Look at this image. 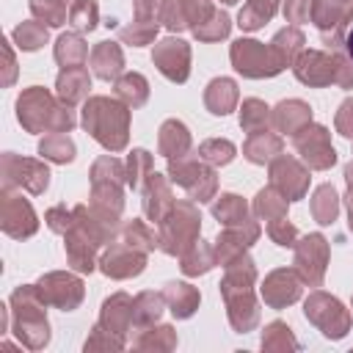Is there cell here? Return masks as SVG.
<instances>
[{"mask_svg": "<svg viewBox=\"0 0 353 353\" xmlns=\"http://www.w3.org/2000/svg\"><path fill=\"white\" fill-rule=\"evenodd\" d=\"M44 301L36 290V284L17 287L11 295V312H14V334L28 350H39L50 342V323L44 314Z\"/></svg>", "mask_w": 353, "mask_h": 353, "instance_id": "cell-1", "label": "cell"}, {"mask_svg": "<svg viewBox=\"0 0 353 353\" xmlns=\"http://www.w3.org/2000/svg\"><path fill=\"white\" fill-rule=\"evenodd\" d=\"M83 127L110 152L124 149L127 143V127H130V110L108 97H94L83 108Z\"/></svg>", "mask_w": 353, "mask_h": 353, "instance_id": "cell-2", "label": "cell"}, {"mask_svg": "<svg viewBox=\"0 0 353 353\" xmlns=\"http://www.w3.org/2000/svg\"><path fill=\"white\" fill-rule=\"evenodd\" d=\"M17 116H19V124L30 132H41V130H50V132H69L74 127V116L69 108H58L55 99L39 88V85H30L28 91L19 94L17 99Z\"/></svg>", "mask_w": 353, "mask_h": 353, "instance_id": "cell-3", "label": "cell"}, {"mask_svg": "<svg viewBox=\"0 0 353 353\" xmlns=\"http://www.w3.org/2000/svg\"><path fill=\"white\" fill-rule=\"evenodd\" d=\"M199 212L190 201H179V204H171L168 215L160 221L163 223V232H160V243H163V251L168 254H185L196 237H199Z\"/></svg>", "mask_w": 353, "mask_h": 353, "instance_id": "cell-4", "label": "cell"}, {"mask_svg": "<svg viewBox=\"0 0 353 353\" xmlns=\"http://www.w3.org/2000/svg\"><path fill=\"white\" fill-rule=\"evenodd\" d=\"M295 74L301 83L309 85H325V83H339L342 88L353 85V66L345 58L323 55V52H303L301 61L295 63Z\"/></svg>", "mask_w": 353, "mask_h": 353, "instance_id": "cell-5", "label": "cell"}, {"mask_svg": "<svg viewBox=\"0 0 353 353\" xmlns=\"http://www.w3.org/2000/svg\"><path fill=\"white\" fill-rule=\"evenodd\" d=\"M232 63L245 77H270L284 69L279 55L273 52V47H265L251 39H240L232 44Z\"/></svg>", "mask_w": 353, "mask_h": 353, "instance_id": "cell-6", "label": "cell"}, {"mask_svg": "<svg viewBox=\"0 0 353 353\" xmlns=\"http://www.w3.org/2000/svg\"><path fill=\"white\" fill-rule=\"evenodd\" d=\"M306 317L328 336V339H339L347 334L350 328V317L347 312L342 309V303L325 292H314L309 301H306Z\"/></svg>", "mask_w": 353, "mask_h": 353, "instance_id": "cell-7", "label": "cell"}, {"mask_svg": "<svg viewBox=\"0 0 353 353\" xmlns=\"http://www.w3.org/2000/svg\"><path fill=\"white\" fill-rule=\"evenodd\" d=\"M47 182H50V171L39 160H28V157H19L14 152L3 154V185L6 188L19 185L30 193H44Z\"/></svg>", "mask_w": 353, "mask_h": 353, "instance_id": "cell-8", "label": "cell"}, {"mask_svg": "<svg viewBox=\"0 0 353 353\" xmlns=\"http://www.w3.org/2000/svg\"><path fill=\"white\" fill-rule=\"evenodd\" d=\"M0 221H3V232L22 240V237H30L39 226L36 221V212L33 207L28 204V199L22 196H14L11 188L3 190V201H0Z\"/></svg>", "mask_w": 353, "mask_h": 353, "instance_id": "cell-9", "label": "cell"}, {"mask_svg": "<svg viewBox=\"0 0 353 353\" xmlns=\"http://www.w3.org/2000/svg\"><path fill=\"white\" fill-rule=\"evenodd\" d=\"M44 303H52L63 312H72L83 301V281L69 273H47L36 284Z\"/></svg>", "mask_w": 353, "mask_h": 353, "instance_id": "cell-10", "label": "cell"}, {"mask_svg": "<svg viewBox=\"0 0 353 353\" xmlns=\"http://www.w3.org/2000/svg\"><path fill=\"white\" fill-rule=\"evenodd\" d=\"M295 149L301 152V157L312 165V168H328L334 165L336 154L334 146L328 143V132L325 127H303L295 132Z\"/></svg>", "mask_w": 353, "mask_h": 353, "instance_id": "cell-11", "label": "cell"}, {"mask_svg": "<svg viewBox=\"0 0 353 353\" xmlns=\"http://www.w3.org/2000/svg\"><path fill=\"white\" fill-rule=\"evenodd\" d=\"M171 179L179 182L196 201H210L215 190V174L204 168L201 163H185V160H171Z\"/></svg>", "mask_w": 353, "mask_h": 353, "instance_id": "cell-12", "label": "cell"}, {"mask_svg": "<svg viewBox=\"0 0 353 353\" xmlns=\"http://www.w3.org/2000/svg\"><path fill=\"white\" fill-rule=\"evenodd\" d=\"M325 259H328V245L323 234H309L301 240L298 254H295V265L301 270V276L309 284H320L323 273H325Z\"/></svg>", "mask_w": 353, "mask_h": 353, "instance_id": "cell-13", "label": "cell"}, {"mask_svg": "<svg viewBox=\"0 0 353 353\" xmlns=\"http://www.w3.org/2000/svg\"><path fill=\"white\" fill-rule=\"evenodd\" d=\"M270 179H273V188H279V193L287 201L301 199L306 193V185H309V174L292 157H279L270 165Z\"/></svg>", "mask_w": 353, "mask_h": 353, "instance_id": "cell-14", "label": "cell"}, {"mask_svg": "<svg viewBox=\"0 0 353 353\" xmlns=\"http://www.w3.org/2000/svg\"><path fill=\"white\" fill-rule=\"evenodd\" d=\"M154 63H157V69H160L168 80L182 83V80L188 77L190 50H188V44L179 41V39H165V41H160L157 50H154Z\"/></svg>", "mask_w": 353, "mask_h": 353, "instance_id": "cell-15", "label": "cell"}, {"mask_svg": "<svg viewBox=\"0 0 353 353\" xmlns=\"http://www.w3.org/2000/svg\"><path fill=\"white\" fill-rule=\"evenodd\" d=\"M102 265V273L113 276V279H127V276H135L143 270V256L135 254V248H121V245H110V251L99 259Z\"/></svg>", "mask_w": 353, "mask_h": 353, "instance_id": "cell-16", "label": "cell"}, {"mask_svg": "<svg viewBox=\"0 0 353 353\" xmlns=\"http://www.w3.org/2000/svg\"><path fill=\"white\" fill-rule=\"evenodd\" d=\"M99 325L108 334L124 336V331L132 325V301L124 292H116L113 298H108L102 303V320H99Z\"/></svg>", "mask_w": 353, "mask_h": 353, "instance_id": "cell-17", "label": "cell"}, {"mask_svg": "<svg viewBox=\"0 0 353 353\" xmlns=\"http://www.w3.org/2000/svg\"><path fill=\"white\" fill-rule=\"evenodd\" d=\"M262 295L270 306L281 309L287 303H292L298 295H301V287H298V279L290 273V270H276L268 276L265 287H262Z\"/></svg>", "mask_w": 353, "mask_h": 353, "instance_id": "cell-18", "label": "cell"}, {"mask_svg": "<svg viewBox=\"0 0 353 353\" xmlns=\"http://www.w3.org/2000/svg\"><path fill=\"white\" fill-rule=\"evenodd\" d=\"M171 188L165 182V176L160 174H149V185H146V193H143V212L152 218V221H163L165 218V210H171Z\"/></svg>", "mask_w": 353, "mask_h": 353, "instance_id": "cell-19", "label": "cell"}, {"mask_svg": "<svg viewBox=\"0 0 353 353\" xmlns=\"http://www.w3.org/2000/svg\"><path fill=\"white\" fill-rule=\"evenodd\" d=\"M94 251H97V243L72 223L69 232H66V256H69V262L77 270L88 273V270H94Z\"/></svg>", "mask_w": 353, "mask_h": 353, "instance_id": "cell-20", "label": "cell"}, {"mask_svg": "<svg viewBox=\"0 0 353 353\" xmlns=\"http://www.w3.org/2000/svg\"><path fill=\"white\" fill-rule=\"evenodd\" d=\"M55 88H58V97H61L66 105H74V102H80V99L88 94L91 77H88V72H85L83 66H72V69H63V72L58 74Z\"/></svg>", "mask_w": 353, "mask_h": 353, "instance_id": "cell-21", "label": "cell"}, {"mask_svg": "<svg viewBox=\"0 0 353 353\" xmlns=\"http://www.w3.org/2000/svg\"><path fill=\"white\" fill-rule=\"evenodd\" d=\"M121 50L113 44V41H99L91 52V66L97 72V77L102 80H113L119 72H121Z\"/></svg>", "mask_w": 353, "mask_h": 353, "instance_id": "cell-22", "label": "cell"}, {"mask_svg": "<svg viewBox=\"0 0 353 353\" xmlns=\"http://www.w3.org/2000/svg\"><path fill=\"white\" fill-rule=\"evenodd\" d=\"M309 119H312L309 108H306L303 102H298V99L281 102V105L276 108V113H273V124H276V130H281V132H298V130H303V127L309 124Z\"/></svg>", "mask_w": 353, "mask_h": 353, "instance_id": "cell-23", "label": "cell"}, {"mask_svg": "<svg viewBox=\"0 0 353 353\" xmlns=\"http://www.w3.org/2000/svg\"><path fill=\"white\" fill-rule=\"evenodd\" d=\"M163 298L168 301V306L176 317H190L199 306V292L190 284H182V281H168Z\"/></svg>", "mask_w": 353, "mask_h": 353, "instance_id": "cell-24", "label": "cell"}, {"mask_svg": "<svg viewBox=\"0 0 353 353\" xmlns=\"http://www.w3.org/2000/svg\"><path fill=\"white\" fill-rule=\"evenodd\" d=\"M204 102H207V108H210L215 116L229 113V110L234 108V102H237V88H234V83H232V80H226V77L212 80V83L207 85Z\"/></svg>", "mask_w": 353, "mask_h": 353, "instance_id": "cell-25", "label": "cell"}, {"mask_svg": "<svg viewBox=\"0 0 353 353\" xmlns=\"http://www.w3.org/2000/svg\"><path fill=\"white\" fill-rule=\"evenodd\" d=\"M212 215H215L221 223H226V226H234V229H243V226H254V223L248 221V212H245V204H243V199H240V196H234V193H226V196H221V201L212 207Z\"/></svg>", "mask_w": 353, "mask_h": 353, "instance_id": "cell-26", "label": "cell"}, {"mask_svg": "<svg viewBox=\"0 0 353 353\" xmlns=\"http://www.w3.org/2000/svg\"><path fill=\"white\" fill-rule=\"evenodd\" d=\"M88 58V47L85 41L77 36V33H63L55 44V61L63 66V69H72V66H80L83 61Z\"/></svg>", "mask_w": 353, "mask_h": 353, "instance_id": "cell-27", "label": "cell"}, {"mask_svg": "<svg viewBox=\"0 0 353 353\" xmlns=\"http://www.w3.org/2000/svg\"><path fill=\"white\" fill-rule=\"evenodd\" d=\"M190 146V135H188V130H185V124L182 121H165L163 124V130H160V152L165 154V157H179L185 149Z\"/></svg>", "mask_w": 353, "mask_h": 353, "instance_id": "cell-28", "label": "cell"}, {"mask_svg": "<svg viewBox=\"0 0 353 353\" xmlns=\"http://www.w3.org/2000/svg\"><path fill=\"white\" fill-rule=\"evenodd\" d=\"M243 152H245V157L251 163H265V160H270L273 154L281 152V138L268 135V132H251V138H248Z\"/></svg>", "mask_w": 353, "mask_h": 353, "instance_id": "cell-29", "label": "cell"}, {"mask_svg": "<svg viewBox=\"0 0 353 353\" xmlns=\"http://www.w3.org/2000/svg\"><path fill=\"white\" fill-rule=\"evenodd\" d=\"M39 154L52 160V163H69L74 157V143L66 138V132H50L39 143Z\"/></svg>", "mask_w": 353, "mask_h": 353, "instance_id": "cell-30", "label": "cell"}, {"mask_svg": "<svg viewBox=\"0 0 353 353\" xmlns=\"http://www.w3.org/2000/svg\"><path fill=\"white\" fill-rule=\"evenodd\" d=\"M212 265H215V254H212V248H207L201 240H196V243L182 254V270H185L188 276L207 273Z\"/></svg>", "mask_w": 353, "mask_h": 353, "instance_id": "cell-31", "label": "cell"}, {"mask_svg": "<svg viewBox=\"0 0 353 353\" xmlns=\"http://www.w3.org/2000/svg\"><path fill=\"white\" fill-rule=\"evenodd\" d=\"M276 3L279 0H248L245 8L240 11V28L243 30H256L259 25H265L273 17Z\"/></svg>", "mask_w": 353, "mask_h": 353, "instance_id": "cell-32", "label": "cell"}, {"mask_svg": "<svg viewBox=\"0 0 353 353\" xmlns=\"http://www.w3.org/2000/svg\"><path fill=\"white\" fill-rule=\"evenodd\" d=\"M163 301H165V298H160V295H154V292H141V295L132 301V323L149 325L152 320H157L160 312H163Z\"/></svg>", "mask_w": 353, "mask_h": 353, "instance_id": "cell-33", "label": "cell"}, {"mask_svg": "<svg viewBox=\"0 0 353 353\" xmlns=\"http://www.w3.org/2000/svg\"><path fill=\"white\" fill-rule=\"evenodd\" d=\"M116 94L127 102V105H132V108H138V105H143L146 102V97H149V88H146V80L141 77V74H124L119 83H116Z\"/></svg>", "mask_w": 353, "mask_h": 353, "instance_id": "cell-34", "label": "cell"}, {"mask_svg": "<svg viewBox=\"0 0 353 353\" xmlns=\"http://www.w3.org/2000/svg\"><path fill=\"white\" fill-rule=\"evenodd\" d=\"M14 41H17L19 50H39V47L47 41V28H44V22H39V19L22 22V25L14 30Z\"/></svg>", "mask_w": 353, "mask_h": 353, "instance_id": "cell-35", "label": "cell"}, {"mask_svg": "<svg viewBox=\"0 0 353 353\" xmlns=\"http://www.w3.org/2000/svg\"><path fill=\"white\" fill-rule=\"evenodd\" d=\"M312 210H314V218L320 223H331L336 218V190L331 185H320L314 190V199H312Z\"/></svg>", "mask_w": 353, "mask_h": 353, "instance_id": "cell-36", "label": "cell"}, {"mask_svg": "<svg viewBox=\"0 0 353 353\" xmlns=\"http://www.w3.org/2000/svg\"><path fill=\"white\" fill-rule=\"evenodd\" d=\"M301 44H303V36H301V30H295V28H287V30H281V33H279V36L270 41V47H273V52L279 55L281 66L292 61V55L301 50Z\"/></svg>", "mask_w": 353, "mask_h": 353, "instance_id": "cell-37", "label": "cell"}, {"mask_svg": "<svg viewBox=\"0 0 353 353\" xmlns=\"http://www.w3.org/2000/svg\"><path fill=\"white\" fill-rule=\"evenodd\" d=\"M30 11L36 19H41L47 25L66 22V0H30Z\"/></svg>", "mask_w": 353, "mask_h": 353, "instance_id": "cell-38", "label": "cell"}, {"mask_svg": "<svg viewBox=\"0 0 353 353\" xmlns=\"http://www.w3.org/2000/svg\"><path fill=\"white\" fill-rule=\"evenodd\" d=\"M69 22L77 30H91L97 25V3L94 0H74L69 8Z\"/></svg>", "mask_w": 353, "mask_h": 353, "instance_id": "cell-39", "label": "cell"}, {"mask_svg": "<svg viewBox=\"0 0 353 353\" xmlns=\"http://www.w3.org/2000/svg\"><path fill=\"white\" fill-rule=\"evenodd\" d=\"M193 33L199 36V39H204V41H215V39H223L226 33H229V17L223 14V11H215L207 22H201V25H196L193 28Z\"/></svg>", "mask_w": 353, "mask_h": 353, "instance_id": "cell-40", "label": "cell"}, {"mask_svg": "<svg viewBox=\"0 0 353 353\" xmlns=\"http://www.w3.org/2000/svg\"><path fill=\"white\" fill-rule=\"evenodd\" d=\"M265 121H268V108H265L259 99L243 102V110H240V124H243V130L259 132V127H265Z\"/></svg>", "mask_w": 353, "mask_h": 353, "instance_id": "cell-41", "label": "cell"}, {"mask_svg": "<svg viewBox=\"0 0 353 353\" xmlns=\"http://www.w3.org/2000/svg\"><path fill=\"white\" fill-rule=\"evenodd\" d=\"M124 240H127V245L141 248V251H152V248L157 245L154 234H152L141 221H132V223H127V226H124Z\"/></svg>", "mask_w": 353, "mask_h": 353, "instance_id": "cell-42", "label": "cell"}, {"mask_svg": "<svg viewBox=\"0 0 353 353\" xmlns=\"http://www.w3.org/2000/svg\"><path fill=\"white\" fill-rule=\"evenodd\" d=\"M199 154H201V160L218 165V163H229L234 157V146L229 141H207L199 146Z\"/></svg>", "mask_w": 353, "mask_h": 353, "instance_id": "cell-43", "label": "cell"}, {"mask_svg": "<svg viewBox=\"0 0 353 353\" xmlns=\"http://www.w3.org/2000/svg\"><path fill=\"white\" fill-rule=\"evenodd\" d=\"M298 347L295 336L290 334V328L284 323H270L268 331L262 334V347Z\"/></svg>", "mask_w": 353, "mask_h": 353, "instance_id": "cell-44", "label": "cell"}, {"mask_svg": "<svg viewBox=\"0 0 353 353\" xmlns=\"http://www.w3.org/2000/svg\"><path fill=\"white\" fill-rule=\"evenodd\" d=\"M152 168V157H149V152L146 149H135L132 154H130V171H127V182L132 185V188H141V171H146V174H152L149 171Z\"/></svg>", "mask_w": 353, "mask_h": 353, "instance_id": "cell-45", "label": "cell"}, {"mask_svg": "<svg viewBox=\"0 0 353 353\" xmlns=\"http://www.w3.org/2000/svg\"><path fill=\"white\" fill-rule=\"evenodd\" d=\"M47 226L52 229V232H69V226L74 223V210H66L63 204L61 207H52V210H47Z\"/></svg>", "mask_w": 353, "mask_h": 353, "instance_id": "cell-46", "label": "cell"}, {"mask_svg": "<svg viewBox=\"0 0 353 353\" xmlns=\"http://www.w3.org/2000/svg\"><path fill=\"white\" fill-rule=\"evenodd\" d=\"M176 339H174V331L171 325H160L157 331H149L143 339H138V347H174Z\"/></svg>", "mask_w": 353, "mask_h": 353, "instance_id": "cell-47", "label": "cell"}, {"mask_svg": "<svg viewBox=\"0 0 353 353\" xmlns=\"http://www.w3.org/2000/svg\"><path fill=\"white\" fill-rule=\"evenodd\" d=\"M154 30H157V22H149L146 28H141V25H130V28H121V39L138 47V44H146V41H152Z\"/></svg>", "mask_w": 353, "mask_h": 353, "instance_id": "cell-48", "label": "cell"}, {"mask_svg": "<svg viewBox=\"0 0 353 353\" xmlns=\"http://www.w3.org/2000/svg\"><path fill=\"white\" fill-rule=\"evenodd\" d=\"M270 237L279 243V245H295V226H290L284 218L281 221H273L270 223Z\"/></svg>", "mask_w": 353, "mask_h": 353, "instance_id": "cell-49", "label": "cell"}, {"mask_svg": "<svg viewBox=\"0 0 353 353\" xmlns=\"http://www.w3.org/2000/svg\"><path fill=\"white\" fill-rule=\"evenodd\" d=\"M336 127H339V132H342V135L353 138V99L342 102L339 116H336Z\"/></svg>", "mask_w": 353, "mask_h": 353, "instance_id": "cell-50", "label": "cell"}, {"mask_svg": "<svg viewBox=\"0 0 353 353\" xmlns=\"http://www.w3.org/2000/svg\"><path fill=\"white\" fill-rule=\"evenodd\" d=\"M3 44H6L3 50H6V66H8V77H6V85H8V83H14V55H11L8 41H3Z\"/></svg>", "mask_w": 353, "mask_h": 353, "instance_id": "cell-51", "label": "cell"}, {"mask_svg": "<svg viewBox=\"0 0 353 353\" xmlns=\"http://www.w3.org/2000/svg\"><path fill=\"white\" fill-rule=\"evenodd\" d=\"M345 50H347V55L353 58V28H350L347 36H345Z\"/></svg>", "mask_w": 353, "mask_h": 353, "instance_id": "cell-52", "label": "cell"}, {"mask_svg": "<svg viewBox=\"0 0 353 353\" xmlns=\"http://www.w3.org/2000/svg\"><path fill=\"white\" fill-rule=\"evenodd\" d=\"M345 176H347V185H350V190H353V163L345 168Z\"/></svg>", "mask_w": 353, "mask_h": 353, "instance_id": "cell-53", "label": "cell"}, {"mask_svg": "<svg viewBox=\"0 0 353 353\" xmlns=\"http://www.w3.org/2000/svg\"><path fill=\"white\" fill-rule=\"evenodd\" d=\"M347 204H350V229H353V190H350V201Z\"/></svg>", "mask_w": 353, "mask_h": 353, "instance_id": "cell-54", "label": "cell"}, {"mask_svg": "<svg viewBox=\"0 0 353 353\" xmlns=\"http://www.w3.org/2000/svg\"><path fill=\"white\" fill-rule=\"evenodd\" d=\"M223 3H237V0H223Z\"/></svg>", "mask_w": 353, "mask_h": 353, "instance_id": "cell-55", "label": "cell"}]
</instances>
